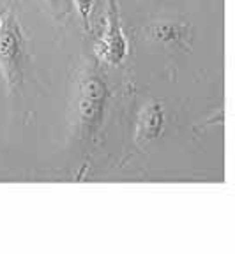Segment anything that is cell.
Instances as JSON below:
<instances>
[{
	"instance_id": "5b68a950",
	"label": "cell",
	"mask_w": 235,
	"mask_h": 254,
	"mask_svg": "<svg viewBox=\"0 0 235 254\" xmlns=\"http://www.w3.org/2000/svg\"><path fill=\"white\" fill-rule=\"evenodd\" d=\"M144 34L149 41L168 48H186L191 41L189 25L177 20H156L144 28Z\"/></svg>"
},
{
	"instance_id": "52a82bcc",
	"label": "cell",
	"mask_w": 235,
	"mask_h": 254,
	"mask_svg": "<svg viewBox=\"0 0 235 254\" xmlns=\"http://www.w3.org/2000/svg\"><path fill=\"white\" fill-rule=\"evenodd\" d=\"M43 2H44V5H46L53 14L59 16V18L66 16L69 11V0H43Z\"/></svg>"
},
{
	"instance_id": "8992f818",
	"label": "cell",
	"mask_w": 235,
	"mask_h": 254,
	"mask_svg": "<svg viewBox=\"0 0 235 254\" xmlns=\"http://www.w3.org/2000/svg\"><path fill=\"white\" fill-rule=\"evenodd\" d=\"M76 11L80 14L81 21H83V27L87 32H90V18L92 12H94V7H96V0H73Z\"/></svg>"
},
{
	"instance_id": "277c9868",
	"label": "cell",
	"mask_w": 235,
	"mask_h": 254,
	"mask_svg": "<svg viewBox=\"0 0 235 254\" xmlns=\"http://www.w3.org/2000/svg\"><path fill=\"white\" fill-rule=\"evenodd\" d=\"M166 124V111L159 101H149L140 108L135 124V143L140 148L159 138Z\"/></svg>"
},
{
	"instance_id": "7a4b0ae2",
	"label": "cell",
	"mask_w": 235,
	"mask_h": 254,
	"mask_svg": "<svg viewBox=\"0 0 235 254\" xmlns=\"http://www.w3.org/2000/svg\"><path fill=\"white\" fill-rule=\"evenodd\" d=\"M28 67L27 37L12 7L0 11V78L9 92L25 83Z\"/></svg>"
},
{
	"instance_id": "3957f363",
	"label": "cell",
	"mask_w": 235,
	"mask_h": 254,
	"mask_svg": "<svg viewBox=\"0 0 235 254\" xmlns=\"http://www.w3.org/2000/svg\"><path fill=\"white\" fill-rule=\"evenodd\" d=\"M128 37L124 34L122 21H120V11L117 0H108L106 7V21L101 32L99 39L94 46L96 57L106 65H120L128 57Z\"/></svg>"
},
{
	"instance_id": "6da1fadb",
	"label": "cell",
	"mask_w": 235,
	"mask_h": 254,
	"mask_svg": "<svg viewBox=\"0 0 235 254\" xmlns=\"http://www.w3.org/2000/svg\"><path fill=\"white\" fill-rule=\"evenodd\" d=\"M112 92L94 65H83L75 79L71 104V124L80 139L94 138L106 117Z\"/></svg>"
}]
</instances>
